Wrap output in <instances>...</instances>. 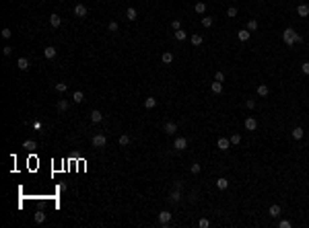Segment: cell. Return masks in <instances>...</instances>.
<instances>
[{
	"instance_id": "1",
	"label": "cell",
	"mask_w": 309,
	"mask_h": 228,
	"mask_svg": "<svg viewBox=\"0 0 309 228\" xmlns=\"http://www.w3.org/2000/svg\"><path fill=\"white\" fill-rule=\"evenodd\" d=\"M282 39H284V43H287V45H293V43H301V41H303V37L297 33V31H293V29H284Z\"/></svg>"
},
{
	"instance_id": "2",
	"label": "cell",
	"mask_w": 309,
	"mask_h": 228,
	"mask_svg": "<svg viewBox=\"0 0 309 228\" xmlns=\"http://www.w3.org/2000/svg\"><path fill=\"white\" fill-rule=\"evenodd\" d=\"M91 144L95 146V148H103V146L107 144V138H105L103 134H97V136H93V140H91Z\"/></svg>"
},
{
	"instance_id": "3",
	"label": "cell",
	"mask_w": 309,
	"mask_h": 228,
	"mask_svg": "<svg viewBox=\"0 0 309 228\" xmlns=\"http://www.w3.org/2000/svg\"><path fill=\"white\" fill-rule=\"evenodd\" d=\"M87 13H89V10H87V6H85V4H76V6H74V14L78 17V19H85V17H87Z\"/></svg>"
},
{
	"instance_id": "4",
	"label": "cell",
	"mask_w": 309,
	"mask_h": 228,
	"mask_svg": "<svg viewBox=\"0 0 309 228\" xmlns=\"http://www.w3.org/2000/svg\"><path fill=\"white\" fill-rule=\"evenodd\" d=\"M173 146H175L177 150H185V148H188V140L181 138V136H177V138H175V142H173Z\"/></svg>"
},
{
	"instance_id": "5",
	"label": "cell",
	"mask_w": 309,
	"mask_h": 228,
	"mask_svg": "<svg viewBox=\"0 0 309 228\" xmlns=\"http://www.w3.org/2000/svg\"><path fill=\"white\" fill-rule=\"evenodd\" d=\"M169 220H171V212H167V210H165V212H161V214H159V224H161V226L169 224Z\"/></svg>"
},
{
	"instance_id": "6",
	"label": "cell",
	"mask_w": 309,
	"mask_h": 228,
	"mask_svg": "<svg viewBox=\"0 0 309 228\" xmlns=\"http://www.w3.org/2000/svg\"><path fill=\"white\" fill-rule=\"evenodd\" d=\"M163 131H165V134H169V136H173V134L177 131V124H173V121H167V124H165V127H163Z\"/></svg>"
},
{
	"instance_id": "7",
	"label": "cell",
	"mask_w": 309,
	"mask_h": 228,
	"mask_svg": "<svg viewBox=\"0 0 309 228\" xmlns=\"http://www.w3.org/2000/svg\"><path fill=\"white\" fill-rule=\"evenodd\" d=\"M243 125H245V130H247V131H254L256 127H258V121H256L254 117H247L245 121H243Z\"/></svg>"
},
{
	"instance_id": "8",
	"label": "cell",
	"mask_w": 309,
	"mask_h": 228,
	"mask_svg": "<svg viewBox=\"0 0 309 228\" xmlns=\"http://www.w3.org/2000/svg\"><path fill=\"white\" fill-rule=\"evenodd\" d=\"M43 54H46V60H54V58H56V54H58V49L50 45V48H46V49H43Z\"/></svg>"
},
{
	"instance_id": "9",
	"label": "cell",
	"mask_w": 309,
	"mask_h": 228,
	"mask_svg": "<svg viewBox=\"0 0 309 228\" xmlns=\"http://www.w3.org/2000/svg\"><path fill=\"white\" fill-rule=\"evenodd\" d=\"M17 68L23 70V72L29 70V60H27V58H19V60H17Z\"/></svg>"
},
{
	"instance_id": "10",
	"label": "cell",
	"mask_w": 309,
	"mask_h": 228,
	"mask_svg": "<svg viewBox=\"0 0 309 228\" xmlns=\"http://www.w3.org/2000/svg\"><path fill=\"white\" fill-rule=\"evenodd\" d=\"M216 146H219L220 150H229V146H231V140H227V138H219Z\"/></svg>"
},
{
	"instance_id": "11",
	"label": "cell",
	"mask_w": 309,
	"mask_h": 228,
	"mask_svg": "<svg viewBox=\"0 0 309 228\" xmlns=\"http://www.w3.org/2000/svg\"><path fill=\"white\" fill-rule=\"evenodd\" d=\"M50 25H52V27H60L62 25V17L60 14H52V17H50Z\"/></svg>"
},
{
	"instance_id": "12",
	"label": "cell",
	"mask_w": 309,
	"mask_h": 228,
	"mask_svg": "<svg viewBox=\"0 0 309 228\" xmlns=\"http://www.w3.org/2000/svg\"><path fill=\"white\" fill-rule=\"evenodd\" d=\"M237 37H239V41H247V39L252 37V33H249V29H241L239 33H237Z\"/></svg>"
},
{
	"instance_id": "13",
	"label": "cell",
	"mask_w": 309,
	"mask_h": 228,
	"mask_svg": "<svg viewBox=\"0 0 309 228\" xmlns=\"http://www.w3.org/2000/svg\"><path fill=\"white\" fill-rule=\"evenodd\" d=\"M210 90H212L214 95H219V93H223V82H219V80H214V82L210 84Z\"/></svg>"
},
{
	"instance_id": "14",
	"label": "cell",
	"mask_w": 309,
	"mask_h": 228,
	"mask_svg": "<svg viewBox=\"0 0 309 228\" xmlns=\"http://www.w3.org/2000/svg\"><path fill=\"white\" fill-rule=\"evenodd\" d=\"M297 13H299V17H307L309 14V4H299V6H297Z\"/></svg>"
},
{
	"instance_id": "15",
	"label": "cell",
	"mask_w": 309,
	"mask_h": 228,
	"mask_svg": "<svg viewBox=\"0 0 309 228\" xmlns=\"http://www.w3.org/2000/svg\"><path fill=\"white\" fill-rule=\"evenodd\" d=\"M101 119H103V115H101V111H91V121H93V124H99V121H101Z\"/></svg>"
},
{
	"instance_id": "16",
	"label": "cell",
	"mask_w": 309,
	"mask_h": 228,
	"mask_svg": "<svg viewBox=\"0 0 309 228\" xmlns=\"http://www.w3.org/2000/svg\"><path fill=\"white\" fill-rule=\"evenodd\" d=\"M268 214L272 216V218H278V216H280V206H276V203H274V206H270Z\"/></svg>"
},
{
	"instance_id": "17",
	"label": "cell",
	"mask_w": 309,
	"mask_h": 228,
	"mask_svg": "<svg viewBox=\"0 0 309 228\" xmlns=\"http://www.w3.org/2000/svg\"><path fill=\"white\" fill-rule=\"evenodd\" d=\"M256 90H258V95H260V97H268V93H270V89H268L266 84H258V89H256Z\"/></svg>"
},
{
	"instance_id": "18",
	"label": "cell",
	"mask_w": 309,
	"mask_h": 228,
	"mask_svg": "<svg viewBox=\"0 0 309 228\" xmlns=\"http://www.w3.org/2000/svg\"><path fill=\"white\" fill-rule=\"evenodd\" d=\"M72 101H74V103H82V101H85L82 90H74V93H72Z\"/></svg>"
},
{
	"instance_id": "19",
	"label": "cell",
	"mask_w": 309,
	"mask_h": 228,
	"mask_svg": "<svg viewBox=\"0 0 309 228\" xmlns=\"http://www.w3.org/2000/svg\"><path fill=\"white\" fill-rule=\"evenodd\" d=\"M303 136H305V130H303V127H293V138L295 140H301Z\"/></svg>"
},
{
	"instance_id": "20",
	"label": "cell",
	"mask_w": 309,
	"mask_h": 228,
	"mask_svg": "<svg viewBox=\"0 0 309 228\" xmlns=\"http://www.w3.org/2000/svg\"><path fill=\"white\" fill-rule=\"evenodd\" d=\"M179 200H181V193H179V189L171 191V195H169V201H171V203H177Z\"/></svg>"
},
{
	"instance_id": "21",
	"label": "cell",
	"mask_w": 309,
	"mask_h": 228,
	"mask_svg": "<svg viewBox=\"0 0 309 228\" xmlns=\"http://www.w3.org/2000/svg\"><path fill=\"white\" fill-rule=\"evenodd\" d=\"M126 17H128V21H136V19H138L136 8H128V10H126Z\"/></svg>"
},
{
	"instance_id": "22",
	"label": "cell",
	"mask_w": 309,
	"mask_h": 228,
	"mask_svg": "<svg viewBox=\"0 0 309 228\" xmlns=\"http://www.w3.org/2000/svg\"><path fill=\"white\" fill-rule=\"evenodd\" d=\"M155 105H157V99L155 97H146L144 99V107H146V109H153Z\"/></svg>"
},
{
	"instance_id": "23",
	"label": "cell",
	"mask_w": 309,
	"mask_h": 228,
	"mask_svg": "<svg viewBox=\"0 0 309 228\" xmlns=\"http://www.w3.org/2000/svg\"><path fill=\"white\" fill-rule=\"evenodd\" d=\"M161 62H163V64H171L173 62V54H171V51H165V54L161 55Z\"/></svg>"
},
{
	"instance_id": "24",
	"label": "cell",
	"mask_w": 309,
	"mask_h": 228,
	"mask_svg": "<svg viewBox=\"0 0 309 228\" xmlns=\"http://www.w3.org/2000/svg\"><path fill=\"white\" fill-rule=\"evenodd\" d=\"M35 222H37V224H43V222H46V212H41V210L35 212Z\"/></svg>"
},
{
	"instance_id": "25",
	"label": "cell",
	"mask_w": 309,
	"mask_h": 228,
	"mask_svg": "<svg viewBox=\"0 0 309 228\" xmlns=\"http://www.w3.org/2000/svg\"><path fill=\"white\" fill-rule=\"evenodd\" d=\"M216 187H219V189H227V187H229V181H227L225 177H220V179H216Z\"/></svg>"
},
{
	"instance_id": "26",
	"label": "cell",
	"mask_w": 309,
	"mask_h": 228,
	"mask_svg": "<svg viewBox=\"0 0 309 228\" xmlns=\"http://www.w3.org/2000/svg\"><path fill=\"white\" fill-rule=\"evenodd\" d=\"M194 10H196L198 14H202L206 10V4H204V2H196V4H194Z\"/></svg>"
},
{
	"instance_id": "27",
	"label": "cell",
	"mask_w": 309,
	"mask_h": 228,
	"mask_svg": "<svg viewBox=\"0 0 309 228\" xmlns=\"http://www.w3.org/2000/svg\"><path fill=\"white\" fill-rule=\"evenodd\" d=\"M190 41H192V45H200V43H202V35L194 33L192 37H190Z\"/></svg>"
},
{
	"instance_id": "28",
	"label": "cell",
	"mask_w": 309,
	"mask_h": 228,
	"mask_svg": "<svg viewBox=\"0 0 309 228\" xmlns=\"http://www.w3.org/2000/svg\"><path fill=\"white\" fill-rule=\"evenodd\" d=\"M66 109H68V101H64V99H62V101H58V111H60V113H64Z\"/></svg>"
},
{
	"instance_id": "29",
	"label": "cell",
	"mask_w": 309,
	"mask_h": 228,
	"mask_svg": "<svg viewBox=\"0 0 309 228\" xmlns=\"http://www.w3.org/2000/svg\"><path fill=\"white\" fill-rule=\"evenodd\" d=\"M128 144H130V136H128V134H122V136H120V146H128Z\"/></svg>"
},
{
	"instance_id": "30",
	"label": "cell",
	"mask_w": 309,
	"mask_h": 228,
	"mask_svg": "<svg viewBox=\"0 0 309 228\" xmlns=\"http://www.w3.org/2000/svg\"><path fill=\"white\" fill-rule=\"evenodd\" d=\"M185 37H188V33H185V31H181V29H177V31H175V39H177V41H184Z\"/></svg>"
},
{
	"instance_id": "31",
	"label": "cell",
	"mask_w": 309,
	"mask_h": 228,
	"mask_svg": "<svg viewBox=\"0 0 309 228\" xmlns=\"http://www.w3.org/2000/svg\"><path fill=\"white\" fill-rule=\"evenodd\" d=\"M35 146H37V144H35V140H25V142H23V148H29V150L35 148Z\"/></svg>"
},
{
	"instance_id": "32",
	"label": "cell",
	"mask_w": 309,
	"mask_h": 228,
	"mask_svg": "<svg viewBox=\"0 0 309 228\" xmlns=\"http://www.w3.org/2000/svg\"><path fill=\"white\" fill-rule=\"evenodd\" d=\"M2 37H4V39H10V37H13V31H10L8 27H4L2 29Z\"/></svg>"
},
{
	"instance_id": "33",
	"label": "cell",
	"mask_w": 309,
	"mask_h": 228,
	"mask_svg": "<svg viewBox=\"0 0 309 228\" xmlns=\"http://www.w3.org/2000/svg\"><path fill=\"white\" fill-rule=\"evenodd\" d=\"M66 89H68V84H66V82H58V84H56V90H58V93H64Z\"/></svg>"
},
{
	"instance_id": "34",
	"label": "cell",
	"mask_w": 309,
	"mask_h": 228,
	"mask_svg": "<svg viewBox=\"0 0 309 228\" xmlns=\"http://www.w3.org/2000/svg\"><path fill=\"white\" fill-rule=\"evenodd\" d=\"M190 171H192V173H194V175H198V173H200V171H202V166H200V165H198V162H194V165H192V166H190Z\"/></svg>"
},
{
	"instance_id": "35",
	"label": "cell",
	"mask_w": 309,
	"mask_h": 228,
	"mask_svg": "<svg viewBox=\"0 0 309 228\" xmlns=\"http://www.w3.org/2000/svg\"><path fill=\"white\" fill-rule=\"evenodd\" d=\"M247 29H249V31H256V29H258V21H256V19H252V21L247 23Z\"/></svg>"
},
{
	"instance_id": "36",
	"label": "cell",
	"mask_w": 309,
	"mask_h": 228,
	"mask_svg": "<svg viewBox=\"0 0 309 228\" xmlns=\"http://www.w3.org/2000/svg\"><path fill=\"white\" fill-rule=\"evenodd\" d=\"M107 29H109V31H111V33H116V31H117V29H120V25H117V23H116V21H111V23H109V25H107Z\"/></svg>"
},
{
	"instance_id": "37",
	"label": "cell",
	"mask_w": 309,
	"mask_h": 228,
	"mask_svg": "<svg viewBox=\"0 0 309 228\" xmlns=\"http://www.w3.org/2000/svg\"><path fill=\"white\" fill-rule=\"evenodd\" d=\"M227 17H237V8L229 6V8H227Z\"/></svg>"
},
{
	"instance_id": "38",
	"label": "cell",
	"mask_w": 309,
	"mask_h": 228,
	"mask_svg": "<svg viewBox=\"0 0 309 228\" xmlns=\"http://www.w3.org/2000/svg\"><path fill=\"white\" fill-rule=\"evenodd\" d=\"M202 25H204V27H210V25H212V17H204V19H202Z\"/></svg>"
},
{
	"instance_id": "39",
	"label": "cell",
	"mask_w": 309,
	"mask_h": 228,
	"mask_svg": "<svg viewBox=\"0 0 309 228\" xmlns=\"http://www.w3.org/2000/svg\"><path fill=\"white\" fill-rule=\"evenodd\" d=\"M239 142H241V136L239 134H233L231 136V144H239Z\"/></svg>"
},
{
	"instance_id": "40",
	"label": "cell",
	"mask_w": 309,
	"mask_h": 228,
	"mask_svg": "<svg viewBox=\"0 0 309 228\" xmlns=\"http://www.w3.org/2000/svg\"><path fill=\"white\" fill-rule=\"evenodd\" d=\"M214 80L223 82V80H225V72H216V74H214Z\"/></svg>"
},
{
	"instance_id": "41",
	"label": "cell",
	"mask_w": 309,
	"mask_h": 228,
	"mask_svg": "<svg viewBox=\"0 0 309 228\" xmlns=\"http://www.w3.org/2000/svg\"><path fill=\"white\" fill-rule=\"evenodd\" d=\"M198 224H200V228H208V226H210V222L206 220V218H202V220H200Z\"/></svg>"
},
{
	"instance_id": "42",
	"label": "cell",
	"mask_w": 309,
	"mask_h": 228,
	"mask_svg": "<svg viewBox=\"0 0 309 228\" xmlns=\"http://www.w3.org/2000/svg\"><path fill=\"white\" fill-rule=\"evenodd\" d=\"M171 27L175 29V31H177V29H181V21H179V19H175V21L171 23Z\"/></svg>"
},
{
	"instance_id": "43",
	"label": "cell",
	"mask_w": 309,
	"mask_h": 228,
	"mask_svg": "<svg viewBox=\"0 0 309 228\" xmlns=\"http://www.w3.org/2000/svg\"><path fill=\"white\" fill-rule=\"evenodd\" d=\"M301 70H303V74H309V62H303L301 64Z\"/></svg>"
},
{
	"instance_id": "44",
	"label": "cell",
	"mask_w": 309,
	"mask_h": 228,
	"mask_svg": "<svg viewBox=\"0 0 309 228\" xmlns=\"http://www.w3.org/2000/svg\"><path fill=\"white\" fill-rule=\"evenodd\" d=\"M10 51H13L10 45H4V48H2V54H4V55H10Z\"/></svg>"
},
{
	"instance_id": "45",
	"label": "cell",
	"mask_w": 309,
	"mask_h": 228,
	"mask_svg": "<svg viewBox=\"0 0 309 228\" xmlns=\"http://www.w3.org/2000/svg\"><path fill=\"white\" fill-rule=\"evenodd\" d=\"M247 107H249V109H254V107H256V101H254V99H247Z\"/></svg>"
},
{
	"instance_id": "46",
	"label": "cell",
	"mask_w": 309,
	"mask_h": 228,
	"mask_svg": "<svg viewBox=\"0 0 309 228\" xmlns=\"http://www.w3.org/2000/svg\"><path fill=\"white\" fill-rule=\"evenodd\" d=\"M278 226H280V228H288V226H291V222H288V220H282Z\"/></svg>"
}]
</instances>
